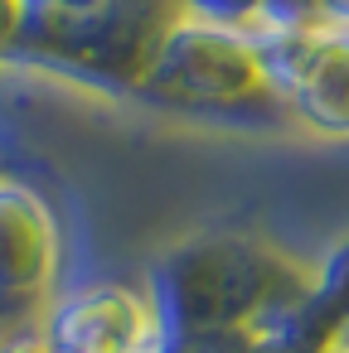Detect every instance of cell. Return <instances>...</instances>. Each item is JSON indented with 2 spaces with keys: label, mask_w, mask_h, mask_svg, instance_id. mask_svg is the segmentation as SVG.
I'll return each mask as SVG.
<instances>
[{
  "label": "cell",
  "mask_w": 349,
  "mask_h": 353,
  "mask_svg": "<svg viewBox=\"0 0 349 353\" xmlns=\"http://www.w3.org/2000/svg\"><path fill=\"white\" fill-rule=\"evenodd\" d=\"M301 88H305V97L320 117L349 126V39H334V44L315 49L310 63L301 68Z\"/></svg>",
  "instance_id": "obj_1"
}]
</instances>
